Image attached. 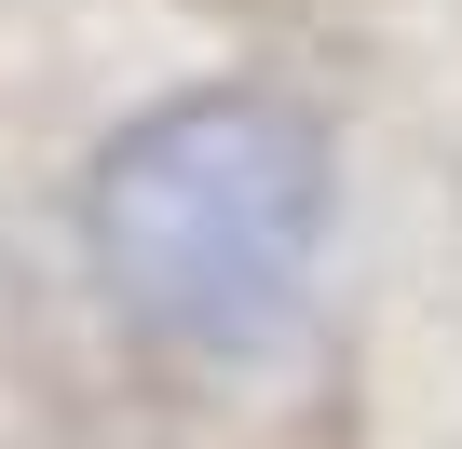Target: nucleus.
I'll return each mask as SVG.
<instances>
[{"instance_id": "f257e3e1", "label": "nucleus", "mask_w": 462, "mask_h": 449, "mask_svg": "<svg viewBox=\"0 0 462 449\" xmlns=\"http://www.w3.org/2000/svg\"><path fill=\"white\" fill-rule=\"evenodd\" d=\"M340 218V136L286 82L150 96L82 177V273L163 354L245 368L300 327Z\"/></svg>"}]
</instances>
